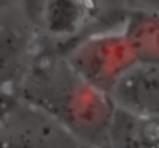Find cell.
<instances>
[{
  "label": "cell",
  "mask_w": 159,
  "mask_h": 148,
  "mask_svg": "<svg viewBox=\"0 0 159 148\" xmlns=\"http://www.w3.org/2000/svg\"><path fill=\"white\" fill-rule=\"evenodd\" d=\"M19 100L56 122L84 148H106L116 105L111 95L83 81L62 56L27 65L14 87Z\"/></svg>",
  "instance_id": "obj_1"
},
{
  "label": "cell",
  "mask_w": 159,
  "mask_h": 148,
  "mask_svg": "<svg viewBox=\"0 0 159 148\" xmlns=\"http://www.w3.org/2000/svg\"><path fill=\"white\" fill-rule=\"evenodd\" d=\"M62 58L83 81L108 95L137 64L120 28L76 41Z\"/></svg>",
  "instance_id": "obj_2"
},
{
  "label": "cell",
  "mask_w": 159,
  "mask_h": 148,
  "mask_svg": "<svg viewBox=\"0 0 159 148\" xmlns=\"http://www.w3.org/2000/svg\"><path fill=\"white\" fill-rule=\"evenodd\" d=\"M0 148H84L56 122L20 101L0 126Z\"/></svg>",
  "instance_id": "obj_3"
},
{
  "label": "cell",
  "mask_w": 159,
  "mask_h": 148,
  "mask_svg": "<svg viewBox=\"0 0 159 148\" xmlns=\"http://www.w3.org/2000/svg\"><path fill=\"white\" fill-rule=\"evenodd\" d=\"M30 22L52 39H72L98 16L95 0H24Z\"/></svg>",
  "instance_id": "obj_4"
},
{
  "label": "cell",
  "mask_w": 159,
  "mask_h": 148,
  "mask_svg": "<svg viewBox=\"0 0 159 148\" xmlns=\"http://www.w3.org/2000/svg\"><path fill=\"white\" fill-rule=\"evenodd\" d=\"M117 108L159 119V65L136 64L114 87Z\"/></svg>",
  "instance_id": "obj_5"
},
{
  "label": "cell",
  "mask_w": 159,
  "mask_h": 148,
  "mask_svg": "<svg viewBox=\"0 0 159 148\" xmlns=\"http://www.w3.org/2000/svg\"><path fill=\"white\" fill-rule=\"evenodd\" d=\"M106 148H159V119L116 106Z\"/></svg>",
  "instance_id": "obj_6"
},
{
  "label": "cell",
  "mask_w": 159,
  "mask_h": 148,
  "mask_svg": "<svg viewBox=\"0 0 159 148\" xmlns=\"http://www.w3.org/2000/svg\"><path fill=\"white\" fill-rule=\"evenodd\" d=\"M120 30L137 64L159 65V13L129 10Z\"/></svg>",
  "instance_id": "obj_7"
},
{
  "label": "cell",
  "mask_w": 159,
  "mask_h": 148,
  "mask_svg": "<svg viewBox=\"0 0 159 148\" xmlns=\"http://www.w3.org/2000/svg\"><path fill=\"white\" fill-rule=\"evenodd\" d=\"M28 44L14 30L0 31V87L14 89L27 69Z\"/></svg>",
  "instance_id": "obj_8"
},
{
  "label": "cell",
  "mask_w": 159,
  "mask_h": 148,
  "mask_svg": "<svg viewBox=\"0 0 159 148\" xmlns=\"http://www.w3.org/2000/svg\"><path fill=\"white\" fill-rule=\"evenodd\" d=\"M19 105L20 100L14 89L0 87V126L10 119V115L16 111Z\"/></svg>",
  "instance_id": "obj_9"
},
{
  "label": "cell",
  "mask_w": 159,
  "mask_h": 148,
  "mask_svg": "<svg viewBox=\"0 0 159 148\" xmlns=\"http://www.w3.org/2000/svg\"><path fill=\"white\" fill-rule=\"evenodd\" d=\"M131 10H143L159 13V0H128Z\"/></svg>",
  "instance_id": "obj_10"
},
{
  "label": "cell",
  "mask_w": 159,
  "mask_h": 148,
  "mask_svg": "<svg viewBox=\"0 0 159 148\" xmlns=\"http://www.w3.org/2000/svg\"><path fill=\"white\" fill-rule=\"evenodd\" d=\"M7 3H8V0H0V11L7 7Z\"/></svg>",
  "instance_id": "obj_11"
}]
</instances>
